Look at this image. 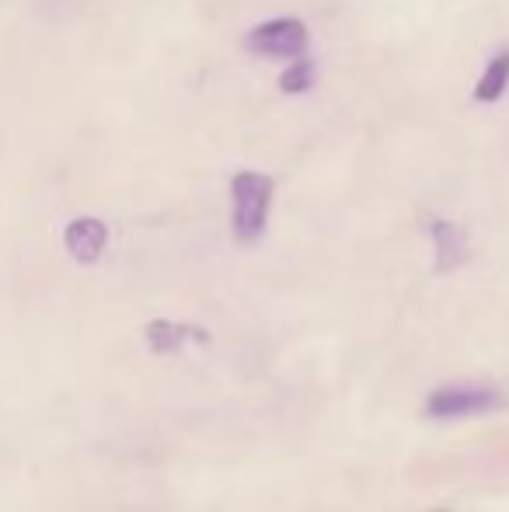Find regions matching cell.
<instances>
[{
	"label": "cell",
	"mask_w": 509,
	"mask_h": 512,
	"mask_svg": "<svg viewBox=\"0 0 509 512\" xmlns=\"http://www.w3.org/2000/svg\"><path fill=\"white\" fill-rule=\"evenodd\" d=\"M63 244H67L74 262L95 265L98 258L105 255V248H109V227H105V220H98V216H77V220H70L67 230H63Z\"/></svg>",
	"instance_id": "4"
},
{
	"label": "cell",
	"mask_w": 509,
	"mask_h": 512,
	"mask_svg": "<svg viewBox=\"0 0 509 512\" xmlns=\"http://www.w3.org/2000/svg\"><path fill=\"white\" fill-rule=\"evenodd\" d=\"M429 234H433L436 248V272H454L457 265L468 262V234H464V227H457L450 220H436L429 227Z\"/></svg>",
	"instance_id": "5"
},
{
	"label": "cell",
	"mask_w": 509,
	"mask_h": 512,
	"mask_svg": "<svg viewBox=\"0 0 509 512\" xmlns=\"http://www.w3.org/2000/svg\"><path fill=\"white\" fill-rule=\"evenodd\" d=\"M314 77H318L314 60H307V53H304V56H297V60H290V67L283 70L279 91H283V95H307V91L314 88Z\"/></svg>",
	"instance_id": "8"
},
{
	"label": "cell",
	"mask_w": 509,
	"mask_h": 512,
	"mask_svg": "<svg viewBox=\"0 0 509 512\" xmlns=\"http://www.w3.org/2000/svg\"><path fill=\"white\" fill-rule=\"evenodd\" d=\"M499 405V394L489 387H443L429 398L426 411L433 418H464L478 415V411H489Z\"/></svg>",
	"instance_id": "3"
},
{
	"label": "cell",
	"mask_w": 509,
	"mask_h": 512,
	"mask_svg": "<svg viewBox=\"0 0 509 512\" xmlns=\"http://www.w3.org/2000/svg\"><path fill=\"white\" fill-rule=\"evenodd\" d=\"M506 88H509V49H499V53L485 63L482 77H478L475 102H482V105L499 102V98L506 95Z\"/></svg>",
	"instance_id": "6"
},
{
	"label": "cell",
	"mask_w": 509,
	"mask_h": 512,
	"mask_svg": "<svg viewBox=\"0 0 509 512\" xmlns=\"http://www.w3.org/2000/svg\"><path fill=\"white\" fill-rule=\"evenodd\" d=\"M185 338H196V342H210V335L192 324H175V321H150L147 324V342L154 352H175L182 349Z\"/></svg>",
	"instance_id": "7"
},
{
	"label": "cell",
	"mask_w": 509,
	"mask_h": 512,
	"mask_svg": "<svg viewBox=\"0 0 509 512\" xmlns=\"http://www.w3.org/2000/svg\"><path fill=\"white\" fill-rule=\"evenodd\" d=\"M248 49L269 60H297L311 46V32L300 18H269L248 32Z\"/></svg>",
	"instance_id": "2"
},
{
	"label": "cell",
	"mask_w": 509,
	"mask_h": 512,
	"mask_svg": "<svg viewBox=\"0 0 509 512\" xmlns=\"http://www.w3.org/2000/svg\"><path fill=\"white\" fill-rule=\"evenodd\" d=\"M276 182L262 171H238L231 178V227L241 244H255L269 227Z\"/></svg>",
	"instance_id": "1"
}]
</instances>
